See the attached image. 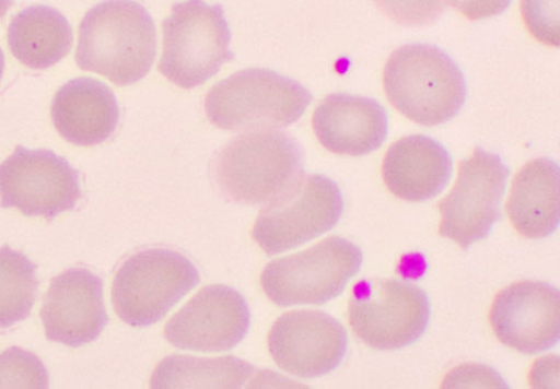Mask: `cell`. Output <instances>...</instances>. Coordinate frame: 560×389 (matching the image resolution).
Returning <instances> with one entry per match:
<instances>
[{"mask_svg": "<svg viewBox=\"0 0 560 389\" xmlns=\"http://www.w3.org/2000/svg\"><path fill=\"white\" fill-rule=\"evenodd\" d=\"M155 56V26L144 7L117 0L84 15L75 59L85 72L126 86L150 73Z\"/></svg>", "mask_w": 560, "mask_h": 389, "instance_id": "1", "label": "cell"}, {"mask_svg": "<svg viewBox=\"0 0 560 389\" xmlns=\"http://www.w3.org/2000/svg\"><path fill=\"white\" fill-rule=\"evenodd\" d=\"M304 152L288 133L258 130L241 134L215 158V181L225 198L245 205H268L304 176Z\"/></svg>", "mask_w": 560, "mask_h": 389, "instance_id": "2", "label": "cell"}, {"mask_svg": "<svg viewBox=\"0 0 560 389\" xmlns=\"http://www.w3.org/2000/svg\"><path fill=\"white\" fill-rule=\"evenodd\" d=\"M383 84L396 110L423 127L453 119L467 96L459 66L444 50L428 44L396 49L385 63Z\"/></svg>", "mask_w": 560, "mask_h": 389, "instance_id": "3", "label": "cell"}, {"mask_svg": "<svg viewBox=\"0 0 560 389\" xmlns=\"http://www.w3.org/2000/svg\"><path fill=\"white\" fill-rule=\"evenodd\" d=\"M312 99L300 82L270 69L250 68L217 83L206 96L205 111L223 130H273L300 120Z\"/></svg>", "mask_w": 560, "mask_h": 389, "instance_id": "4", "label": "cell"}, {"mask_svg": "<svg viewBox=\"0 0 560 389\" xmlns=\"http://www.w3.org/2000/svg\"><path fill=\"white\" fill-rule=\"evenodd\" d=\"M164 50L160 72L183 90H195L235 59L232 32L220 4H175L163 24Z\"/></svg>", "mask_w": 560, "mask_h": 389, "instance_id": "5", "label": "cell"}, {"mask_svg": "<svg viewBox=\"0 0 560 389\" xmlns=\"http://www.w3.org/2000/svg\"><path fill=\"white\" fill-rule=\"evenodd\" d=\"M200 282L195 264L170 249H148L129 257L116 273L112 291L122 322L144 328L160 322Z\"/></svg>", "mask_w": 560, "mask_h": 389, "instance_id": "6", "label": "cell"}, {"mask_svg": "<svg viewBox=\"0 0 560 389\" xmlns=\"http://www.w3.org/2000/svg\"><path fill=\"white\" fill-rule=\"evenodd\" d=\"M362 263L359 246L332 236L304 252L271 261L260 275V285L279 307L320 306L342 294Z\"/></svg>", "mask_w": 560, "mask_h": 389, "instance_id": "7", "label": "cell"}, {"mask_svg": "<svg viewBox=\"0 0 560 389\" xmlns=\"http://www.w3.org/2000/svg\"><path fill=\"white\" fill-rule=\"evenodd\" d=\"M431 307L428 294L411 282L364 279L349 300V323L358 339L381 351L416 343L425 333Z\"/></svg>", "mask_w": 560, "mask_h": 389, "instance_id": "8", "label": "cell"}, {"mask_svg": "<svg viewBox=\"0 0 560 389\" xmlns=\"http://www.w3.org/2000/svg\"><path fill=\"white\" fill-rule=\"evenodd\" d=\"M343 207L335 181L319 174L304 175L260 211L253 238L268 256L283 254L329 232L341 220Z\"/></svg>", "mask_w": 560, "mask_h": 389, "instance_id": "9", "label": "cell"}, {"mask_svg": "<svg viewBox=\"0 0 560 389\" xmlns=\"http://www.w3.org/2000/svg\"><path fill=\"white\" fill-rule=\"evenodd\" d=\"M82 199L80 174L65 157L18 146L0 164V204L51 222Z\"/></svg>", "mask_w": 560, "mask_h": 389, "instance_id": "10", "label": "cell"}, {"mask_svg": "<svg viewBox=\"0 0 560 389\" xmlns=\"http://www.w3.org/2000/svg\"><path fill=\"white\" fill-rule=\"evenodd\" d=\"M511 170L500 155L478 148L459 165V175L448 197L438 208L440 235L468 250L486 239L501 220L500 204Z\"/></svg>", "mask_w": 560, "mask_h": 389, "instance_id": "11", "label": "cell"}, {"mask_svg": "<svg viewBox=\"0 0 560 389\" xmlns=\"http://www.w3.org/2000/svg\"><path fill=\"white\" fill-rule=\"evenodd\" d=\"M348 349L345 327L327 313L296 310L278 318L269 334V351L285 373L303 379L337 369Z\"/></svg>", "mask_w": 560, "mask_h": 389, "instance_id": "12", "label": "cell"}, {"mask_svg": "<svg viewBox=\"0 0 560 389\" xmlns=\"http://www.w3.org/2000/svg\"><path fill=\"white\" fill-rule=\"evenodd\" d=\"M250 323L247 300L232 287L213 285L201 290L171 318L164 335L182 350L224 352L245 339Z\"/></svg>", "mask_w": 560, "mask_h": 389, "instance_id": "13", "label": "cell"}, {"mask_svg": "<svg viewBox=\"0 0 560 389\" xmlns=\"http://www.w3.org/2000/svg\"><path fill=\"white\" fill-rule=\"evenodd\" d=\"M559 297L556 287L536 280L502 290L489 313L499 341L525 355L555 347L560 335Z\"/></svg>", "mask_w": 560, "mask_h": 389, "instance_id": "14", "label": "cell"}, {"mask_svg": "<svg viewBox=\"0 0 560 389\" xmlns=\"http://www.w3.org/2000/svg\"><path fill=\"white\" fill-rule=\"evenodd\" d=\"M40 315L48 341L69 347L95 342L109 322L101 278L80 268L65 271L51 280Z\"/></svg>", "mask_w": 560, "mask_h": 389, "instance_id": "15", "label": "cell"}, {"mask_svg": "<svg viewBox=\"0 0 560 389\" xmlns=\"http://www.w3.org/2000/svg\"><path fill=\"white\" fill-rule=\"evenodd\" d=\"M388 114L373 98L331 94L315 109L312 126L320 144L339 155L362 156L388 137Z\"/></svg>", "mask_w": 560, "mask_h": 389, "instance_id": "16", "label": "cell"}, {"mask_svg": "<svg viewBox=\"0 0 560 389\" xmlns=\"http://www.w3.org/2000/svg\"><path fill=\"white\" fill-rule=\"evenodd\" d=\"M453 172L448 151L436 140L415 134L401 138L385 154L382 175L396 198L408 202L434 199Z\"/></svg>", "mask_w": 560, "mask_h": 389, "instance_id": "17", "label": "cell"}, {"mask_svg": "<svg viewBox=\"0 0 560 389\" xmlns=\"http://www.w3.org/2000/svg\"><path fill=\"white\" fill-rule=\"evenodd\" d=\"M119 117L110 87L91 78L69 81L51 104V119L58 132L78 146L104 143L115 133Z\"/></svg>", "mask_w": 560, "mask_h": 389, "instance_id": "18", "label": "cell"}, {"mask_svg": "<svg viewBox=\"0 0 560 389\" xmlns=\"http://www.w3.org/2000/svg\"><path fill=\"white\" fill-rule=\"evenodd\" d=\"M506 212L516 232L525 238L553 235L560 220L558 164L548 157L525 164L513 181Z\"/></svg>", "mask_w": 560, "mask_h": 389, "instance_id": "19", "label": "cell"}, {"mask_svg": "<svg viewBox=\"0 0 560 389\" xmlns=\"http://www.w3.org/2000/svg\"><path fill=\"white\" fill-rule=\"evenodd\" d=\"M9 45L15 59L28 68L44 70L60 62L72 49L73 30L58 10L34 5L13 16Z\"/></svg>", "mask_w": 560, "mask_h": 389, "instance_id": "20", "label": "cell"}, {"mask_svg": "<svg viewBox=\"0 0 560 389\" xmlns=\"http://www.w3.org/2000/svg\"><path fill=\"white\" fill-rule=\"evenodd\" d=\"M261 374L252 364L232 356L206 359L170 356L156 365L151 377L152 388H243ZM269 381V380H268Z\"/></svg>", "mask_w": 560, "mask_h": 389, "instance_id": "21", "label": "cell"}, {"mask_svg": "<svg viewBox=\"0 0 560 389\" xmlns=\"http://www.w3.org/2000/svg\"><path fill=\"white\" fill-rule=\"evenodd\" d=\"M38 288L37 267L24 254L0 247V329L26 320Z\"/></svg>", "mask_w": 560, "mask_h": 389, "instance_id": "22", "label": "cell"}, {"mask_svg": "<svg viewBox=\"0 0 560 389\" xmlns=\"http://www.w3.org/2000/svg\"><path fill=\"white\" fill-rule=\"evenodd\" d=\"M48 387V370L34 353L16 346L0 353V388L46 389Z\"/></svg>", "mask_w": 560, "mask_h": 389, "instance_id": "23", "label": "cell"}, {"mask_svg": "<svg viewBox=\"0 0 560 389\" xmlns=\"http://www.w3.org/2000/svg\"><path fill=\"white\" fill-rule=\"evenodd\" d=\"M5 70V57L2 48H0V80H2Z\"/></svg>", "mask_w": 560, "mask_h": 389, "instance_id": "24", "label": "cell"}]
</instances>
